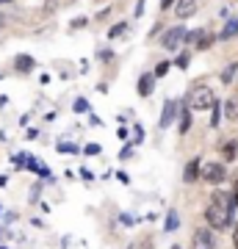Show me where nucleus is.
I'll use <instances>...</instances> for the list:
<instances>
[{"label":"nucleus","mask_w":238,"mask_h":249,"mask_svg":"<svg viewBox=\"0 0 238 249\" xmlns=\"http://www.w3.org/2000/svg\"><path fill=\"white\" fill-rule=\"evenodd\" d=\"M0 3H14V0H0Z\"/></svg>","instance_id":"29"},{"label":"nucleus","mask_w":238,"mask_h":249,"mask_svg":"<svg viewBox=\"0 0 238 249\" xmlns=\"http://www.w3.org/2000/svg\"><path fill=\"white\" fill-rule=\"evenodd\" d=\"M166 72H169V61H161L158 67H155V72H152V75H155V78H164Z\"/></svg>","instance_id":"17"},{"label":"nucleus","mask_w":238,"mask_h":249,"mask_svg":"<svg viewBox=\"0 0 238 249\" xmlns=\"http://www.w3.org/2000/svg\"><path fill=\"white\" fill-rule=\"evenodd\" d=\"M175 227H177V213L172 211V213H169V219H166V230H175Z\"/></svg>","instance_id":"19"},{"label":"nucleus","mask_w":238,"mask_h":249,"mask_svg":"<svg viewBox=\"0 0 238 249\" xmlns=\"http://www.w3.org/2000/svg\"><path fill=\"white\" fill-rule=\"evenodd\" d=\"M172 249H180V247H172Z\"/></svg>","instance_id":"30"},{"label":"nucleus","mask_w":238,"mask_h":249,"mask_svg":"<svg viewBox=\"0 0 238 249\" xmlns=\"http://www.w3.org/2000/svg\"><path fill=\"white\" fill-rule=\"evenodd\" d=\"M61 152H78V147H72V144H61Z\"/></svg>","instance_id":"24"},{"label":"nucleus","mask_w":238,"mask_h":249,"mask_svg":"<svg viewBox=\"0 0 238 249\" xmlns=\"http://www.w3.org/2000/svg\"><path fill=\"white\" fill-rule=\"evenodd\" d=\"M213 103H216V97H213V91L208 86H197L191 91V97H188V106L194 108V111H208Z\"/></svg>","instance_id":"2"},{"label":"nucleus","mask_w":238,"mask_h":249,"mask_svg":"<svg viewBox=\"0 0 238 249\" xmlns=\"http://www.w3.org/2000/svg\"><path fill=\"white\" fill-rule=\"evenodd\" d=\"M3 25H6V19H3V14H0V28H3Z\"/></svg>","instance_id":"28"},{"label":"nucleus","mask_w":238,"mask_h":249,"mask_svg":"<svg viewBox=\"0 0 238 249\" xmlns=\"http://www.w3.org/2000/svg\"><path fill=\"white\" fill-rule=\"evenodd\" d=\"M233 36H238V17H233V19H230L227 25L221 28V34L216 36V39H221V42H230Z\"/></svg>","instance_id":"9"},{"label":"nucleus","mask_w":238,"mask_h":249,"mask_svg":"<svg viewBox=\"0 0 238 249\" xmlns=\"http://www.w3.org/2000/svg\"><path fill=\"white\" fill-rule=\"evenodd\" d=\"M19 72H28V70H34V58L31 55H17V64H14Z\"/></svg>","instance_id":"12"},{"label":"nucleus","mask_w":238,"mask_h":249,"mask_svg":"<svg viewBox=\"0 0 238 249\" xmlns=\"http://www.w3.org/2000/svg\"><path fill=\"white\" fill-rule=\"evenodd\" d=\"M183 36H185V28L183 25H175V28H169V31H164V36H161L164 50H177L180 42H183Z\"/></svg>","instance_id":"5"},{"label":"nucleus","mask_w":238,"mask_h":249,"mask_svg":"<svg viewBox=\"0 0 238 249\" xmlns=\"http://www.w3.org/2000/svg\"><path fill=\"white\" fill-rule=\"evenodd\" d=\"M152 89H155V75H152V72H144L139 78V94L141 97H150Z\"/></svg>","instance_id":"6"},{"label":"nucleus","mask_w":238,"mask_h":249,"mask_svg":"<svg viewBox=\"0 0 238 249\" xmlns=\"http://www.w3.org/2000/svg\"><path fill=\"white\" fill-rule=\"evenodd\" d=\"M230 196H233V202H238V183H236V188H233V194Z\"/></svg>","instance_id":"27"},{"label":"nucleus","mask_w":238,"mask_h":249,"mask_svg":"<svg viewBox=\"0 0 238 249\" xmlns=\"http://www.w3.org/2000/svg\"><path fill=\"white\" fill-rule=\"evenodd\" d=\"M213 42H216V36H211V34H202V39L197 42V47H200V50H208V47H211Z\"/></svg>","instance_id":"15"},{"label":"nucleus","mask_w":238,"mask_h":249,"mask_svg":"<svg viewBox=\"0 0 238 249\" xmlns=\"http://www.w3.org/2000/svg\"><path fill=\"white\" fill-rule=\"evenodd\" d=\"M191 249H216V235L211 227H200L191 238Z\"/></svg>","instance_id":"4"},{"label":"nucleus","mask_w":238,"mask_h":249,"mask_svg":"<svg viewBox=\"0 0 238 249\" xmlns=\"http://www.w3.org/2000/svg\"><path fill=\"white\" fill-rule=\"evenodd\" d=\"M119 34H125V22H119V25L111 28V31H108V39H116Z\"/></svg>","instance_id":"18"},{"label":"nucleus","mask_w":238,"mask_h":249,"mask_svg":"<svg viewBox=\"0 0 238 249\" xmlns=\"http://www.w3.org/2000/svg\"><path fill=\"white\" fill-rule=\"evenodd\" d=\"M194 11H197V0H177V9H175L177 17H191Z\"/></svg>","instance_id":"8"},{"label":"nucleus","mask_w":238,"mask_h":249,"mask_svg":"<svg viewBox=\"0 0 238 249\" xmlns=\"http://www.w3.org/2000/svg\"><path fill=\"white\" fill-rule=\"evenodd\" d=\"M233 208H236L233 196L227 191H216L211 196L208 208H205V222H208V227L211 230H224V227H230V222H233Z\"/></svg>","instance_id":"1"},{"label":"nucleus","mask_w":238,"mask_h":249,"mask_svg":"<svg viewBox=\"0 0 238 249\" xmlns=\"http://www.w3.org/2000/svg\"><path fill=\"white\" fill-rule=\"evenodd\" d=\"M175 111H177V103H175V100H169L166 106H164V114H161V130H166L169 124H172V119H175Z\"/></svg>","instance_id":"7"},{"label":"nucleus","mask_w":238,"mask_h":249,"mask_svg":"<svg viewBox=\"0 0 238 249\" xmlns=\"http://www.w3.org/2000/svg\"><path fill=\"white\" fill-rule=\"evenodd\" d=\"M86 152H89V155H97V152H100V144H89Z\"/></svg>","instance_id":"21"},{"label":"nucleus","mask_w":238,"mask_h":249,"mask_svg":"<svg viewBox=\"0 0 238 249\" xmlns=\"http://www.w3.org/2000/svg\"><path fill=\"white\" fill-rule=\"evenodd\" d=\"M188 61H191V58H188V53H183V55H180V58H177V67H180V70H185V67H188Z\"/></svg>","instance_id":"20"},{"label":"nucleus","mask_w":238,"mask_h":249,"mask_svg":"<svg viewBox=\"0 0 238 249\" xmlns=\"http://www.w3.org/2000/svg\"><path fill=\"white\" fill-rule=\"evenodd\" d=\"M75 108H78V111H86V108H89V106H86V100L80 97V100H78V103H75Z\"/></svg>","instance_id":"23"},{"label":"nucleus","mask_w":238,"mask_h":249,"mask_svg":"<svg viewBox=\"0 0 238 249\" xmlns=\"http://www.w3.org/2000/svg\"><path fill=\"white\" fill-rule=\"evenodd\" d=\"M233 244H236V249H238V224H236V230H233Z\"/></svg>","instance_id":"25"},{"label":"nucleus","mask_w":238,"mask_h":249,"mask_svg":"<svg viewBox=\"0 0 238 249\" xmlns=\"http://www.w3.org/2000/svg\"><path fill=\"white\" fill-rule=\"evenodd\" d=\"M236 155H238V142L230 139V142L221 144V158H224V160H236Z\"/></svg>","instance_id":"11"},{"label":"nucleus","mask_w":238,"mask_h":249,"mask_svg":"<svg viewBox=\"0 0 238 249\" xmlns=\"http://www.w3.org/2000/svg\"><path fill=\"white\" fill-rule=\"evenodd\" d=\"M213 127H216V124H219V108H216V103H213Z\"/></svg>","instance_id":"22"},{"label":"nucleus","mask_w":238,"mask_h":249,"mask_svg":"<svg viewBox=\"0 0 238 249\" xmlns=\"http://www.w3.org/2000/svg\"><path fill=\"white\" fill-rule=\"evenodd\" d=\"M191 130V114H188V108H185L183 114H180V136H185Z\"/></svg>","instance_id":"14"},{"label":"nucleus","mask_w":238,"mask_h":249,"mask_svg":"<svg viewBox=\"0 0 238 249\" xmlns=\"http://www.w3.org/2000/svg\"><path fill=\"white\" fill-rule=\"evenodd\" d=\"M200 178H205L208 180V183H216V186H219V183H224V180H227V166H224V163H216V160H208V163H205V166H200Z\"/></svg>","instance_id":"3"},{"label":"nucleus","mask_w":238,"mask_h":249,"mask_svg":"<svg viewBox=\"0 0 238 249\" xmlns=\"http://www.w3.org/2000/svg\"><path fill=\"white\" fill-rule=\"evenodd\" d=\"M172 3H175V0H161V9H169Z\"/></svg>","instance_id":"26"},{"label":"nucleus","mask_w":238,"mask_h":249,"mask_svg":"<svg viewBox=\"0 0 238 249\" xmlns=\"http://www.w3.org/2000/svg\"><path fill=\"white\" fill-rule=\"evenodd\" d=\"M238 72V64H230L227 70L221 72V83H230V80H233V75H236Z\"/></svg>","instance_id":"16"},{"label":"nucleus","mask_w":238,"mask_h":249,"mask_svg":"<svg viewBox=\"0 0 238 249\" xmlns=\"http://www.w3.org/2000/svg\"><path fill=\"white\" fill-rule=\"evenodd\" d=\"M224 116L227 119H238V100H227L224 103Z\"/></svg>","instance_id":"13"},{"label":"nucleus","mask_w":238,"mask_h":249,"mask_svg":"<svg viewBox=\"0 0 238 249\" xmlns=\"http://www.w3.org/2000/svg\"><path fill=\"white\" fill-rule=\"evenodd\" d=\"M200 166H202V163H200L197 158L185 166V169H183V180H185V183H194V180L200 178Z\"/></svg>","instance_id":"10"}]
</instances>
